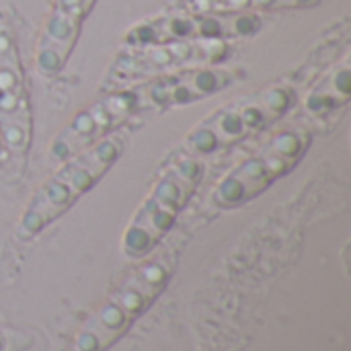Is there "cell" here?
I'll list each match as a JSON object with an SVG mask.
<instances>
[{"mask_svg": "<svg viewBox=\"0 0 351 351\" xmlns=\"http://www.w3.org/2000/svg\"><path fill=\"white\" fill-rule=\"evenodd\" d=\"M294 86L274 84L224 105L187 134L183 142V154L204 158L228 150L282 119L294 107Z\"/></svg>", "mask_w": 351, "mask_h": 351, "instance_id": "7a4b0ae2", "label": "cell"}, {"mask_svg": "<svg viewBox=\"0 0 351 351\" xmlns=\"http://www.w3.org/2000/svg\"><path fill=\"white\" fill-rule=\"evenodd\" d=\"M95 2L97 0H53L35 56L37 70L43 76H58L66 68Z\"/></svg>", "mask_w": 351, "mask_h": 351, "instance_id": "8fae6325", "label": "cell"}, {"mask_svg": "<svg viewBox=\"0 0 351 351\" xmlns=\"http://www.w3.org/2000/svg\"><path fill=\"white\" fill-rule=\"evenodd\" d=\"M321 0H177L175 10L199 14H257L267 10L311 8Z\"/></svg>", "mask_w": 351, "mask_h": 351, "instance_id": "7c38bea8", "label": "cell"}, {"mask_svg": "<svg viewBox=\"0 0 351 351\" xmlns=\"http://www.w3.org/2000/svg\"><path fill=\"white\" fill-rule=\"evenodd\" d=\"M31 346V339L19 331L0 329V351H23Z\"/></svg>", "mask_w": 351, "mask_h": 351, "instance_id": "5bb4252c", "label": "cell"}, {"mask_svg": "<svg viewBox=\"0 0 351 351\" xmlns=\"http://www.w3.org/2000/svg\"><path fill=\"white\" fill-rule=\"evenodd\" d=\"M311 142L313 136L304 128L278 132L255 154L218 181L212 191V204L220 210H234L253 202L298 167L306 156Z\"/></svg>", "mask_w": 351, "mask_h": 351, "instance_id": "5b68a950", "label": "cell"}, {"mask_svg": "<svg viewBox=\"0 0 351 351\" xmlns=\"http://www.w3.org/2000/svg\"><path fill=\"white\" fill-rule=\"evenodd\" d=\"M175 249H165L138 267L82 327L76 348L80 351H105L148 311L167 286L175 269Z\"/></svg>", "mask_w": 351, "mask_h": 351, "instance_id": "3957f363", "label": "cell"}, {"mask_svg": "<svg viewBox=\"0 0 351 351\" xmlns=\"http://www.w3.org/2000/svg\"><path fill=\"white\" fill-rule=\"evenodd\" d=\"M351 95V68L343 60L333 68L306 97V111L313 115H327L337 107H343Z\"/></svg>", "mask_w": 351, "mask_h": 351, "instance_id": "4fadbf2b", "label": "cell"}, {"mask_svg": "<svg viewBox=\"0 0 351 351\" xmlns=\"http://www.w3.org/2000/svg\"><path fill=\"white\" fill-rule=\"evenodd\" d=\"M263 27L259 14H199L171 10L134 25L125 33L128 47L167 41H230L257 35Z\"/></svg>", "mask_w": 351, "mask_h": 351, "instance_id": "52a82bcc", "label": "cell"}, {"mask_svg": "<svg viewBox=\"0 0 351 351\" xmlns=\"http://www.w3.org/2000/svg\"><path fill=\"white\" fill-rule=\"evenodd\" d=\"M138 111L132 86L109 90L105 97L97 99L93 105L80 109L72 121L53 140L49 154L53 160L64 162L95 142L103 140L107 134L115 132L128 117Z\"/></svg>", "mask_w": 351, "mask_h": 351, "instance_id": "30bf717a", "label": "cell"}, {"mask_svg": "<svg viewBox=\"0 0 351 351\" xmlns=\"http://www.w3.org/2000/svg\"><path fill=\"white\" fill-rule=\"evenodd\" d=\"M226 53V41H167L130 47L117 56L105 84L109 90L132 86L162 74L218 64Z\"/></svg>", "mask_w": 351, "mask_h": 351, "instance_id": "8992f818", "label": "cell"}, {"mask_svg": "<svg viewBox=\"0 0 351 351\" xmlns=\"http://www.w3.org/2000/svg\"><path fill=\"white\" fill-rule=\"evenodd\" d=\"M243 78V70L239 68H222V66H197L179 70L173 74H162L138 84H132L138 111L156 109L167 111L175 107L193 105L204 101L216 93L226 90L234 82Z\"/></svg>", "mask_w": 351, "mask_h": 351, "instance_id": "9c48e42d", "label": "cell"}, {"mask_svg": "<svg viewBox=\"0 0 351 351\" xmlns=\"http://www.w3.org/2000/svg\"><path fill=\"white\" fill-rule=\"evenodd\" d=\"M128 142L125 132H111L103 140L64 160V165L35 191L21 222L19 237L33 239L66 214L117 162Z\"/></svg>", "mask_w": 351, "mask_h": 351, "instance_id": "6da1fadb", "label": "cell"}, {"mask_svg": "<svg viewBox=\"0 0 351 351\" xmlns=\"http://www.w3.org/2000/svg\"><path fill=\"white\" fill-rule=\"evenodd\" d=\"M0 138L8 152L25 158L33 138V113L29 103L25 68L16 37L0 10Z\"/></svg>", "mask_w": 351, "mask_h": 351, "instance_id": "ba28073f", "label": "cell"}, {"mask_svg": "<svg viewBox=\"0 0 351 351\" xmlns=\"http://www.w3.org/2000/svg\"><path fill=\"white\" fill-rule=\"evenodd\" d=\"M206 177V162L197 156H179L154 183L142 206L138 208L132 224L125 230V255L140 259L158 247L171 232L181 212L197 191Z\"/></svg>", "mask_w": 351, "mask_h": 351, "instance_id": "277c9868", "label": "cell"}]
</instances>
